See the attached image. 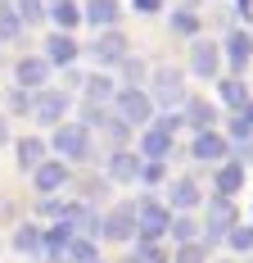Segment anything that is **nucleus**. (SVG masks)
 <instances>
[{"mask_svg":"<svg viewBox=\"0 0 253 263\" xmlns=\"http://www.w3.org/2000/svg\"><path fill=\"white\" fill-rule=\"evenodd\" d=\"M167 222H172V209L163 200H154V195H140L136 200V240L158 245V240L167 236Z\"/></svg>","mask_w":253,"mask_h":263,"instance_id":"1","label":"nucleus"},{"mask_svg":"<svg viewBox=\"0 0 253 263\" xmlns=\"http://www.w3.org/2000/svg\"><path fill=\"white\" fill-rule=\"evenodd\" d=\"M177 127H181V118L177 114H163L154 127H145V136H140V159H163L172 155V136H177Z\"/></svg>","mask_w":253,"mask_h":263,"instance_id":"2","label":"nucleus"},{"mask_svg":"<svg viewBox=\"0 0 253 263\" xmlns=\"http://www.w3.org/2000/svg\"><path fill=\"white\" fill-rule=\"evenodd\" d=\"M113 100H118V118L126 127H145L154 118V100H150V91H140V86H122Z\"/></svg>","mask_w":253,"mask_h":263,"instance_id":"3","label":"nucleus"},{"mask_svg":"<svg viewBox=\"0 0 253 263\" xmlns=\"http://www.w3.org/2000/svg\"><path fill=\"white\" fill-rule=\"evenodd\" d=\"M230 227H235V204H230L226 195H213V200H208V222H203V240H199V245L208 250V245L226 240Z\"/></svg>","mask_w":253,"mask_h":263,"instance_id":"4","label":"nucleus"},{"mask_svg":"<svg viewBox=\"0 0 253 263\" xmlns=\"http://www.w3.org/2000/svg\"><path fill=\"white\" fill-rule=\"evenodd\" d=\"M54 150H59L64 163L86 159L91 155V127H81V123H59V127H54Z\"/></svg>","mask_w":253,"mask_h":263,"instance_id":"5","label":"nucleus"},{"mask_svg":"<svg viewBox=\"0 0 253 263\" xmlns=\"http://www.w3.org/2000/svg\"><path fill=\"white\" fill-rule=\"evenodd\" d=\"M154 105L172 109V105H185L190 96H185V86H181V73L177 68H154Z\"/></svg>","mask_w":253,"mask_h":263,"instance_id":"6","label":"nucleus"},{"mask_svg":"<svg viewBox=\"0 0 253 263\" xmlns=\"http://www.w3.org/2000/svg\"><path fill=\"white\" fill-rule=\"evenodd\" d=\"M68 91H50V86H41L36 96H32V114L41 118V123H50V127H59L64 123V114H68Z\"/></svg>","mask_w":253,"mask_h":263,"instance_id":"7","label":"nucleus"},{"mask_svg":"<svg viewBox=\"0 0 253 263\" xmlns=\"http://www.w3.org/2000/svg\"><path fill=\"white\" fill-rule=\"evenodd\" d=\"M100 236L104 240H131L136 236V204H118L100 218Z\"/></svg>","mask_w":253,"mask_h":263,"instance_id":"8","label":"nucleus"},{"mask_svg":"<svg viewBox=\"0 0 253 263\" xmlns=\"http://www.w3.org/2000/svg\"><path fill=\"white\" fill-rule=\"evenodd\" d=\"M91 59H95V64H104V68H109V64H122V59H126V36L118 32V27L100 32V36L91 41Z\"/></svg>","mask_w":253,"mask_h":263,"instance_id":"9","label":"nucleus"},{"mask_svg":"<svg viewBox=\"0 0 253 263\" xmlns=\"http://www.w3.org/2000/svg\"><path fill=\"white\" fill-rule=\"evenodd\" d=\"M190 73L195 78H217L222 73V46L217 41H195L190 46Z\"/></svg>","mask_w":253,"mask_h":263,"instance_id":"10","label":"nucleus"},{"mask_svg":"<svg viewBox=\"0 0 253 263\" xmlns=\"http://www.w3.org/2000/svg\"><path fill=\"white\" fill-rule=\"evenodd\" d=\"M32 186H36L41 195H54V191H64V186H68V163H64V159H46V163L32 173Z\"/></svg>","mask_w":253,"mask_h":263,"instance_id":"11","label":"nucleus"},{"mask_svg":"<svg viewBox=\"0 0 253 263\" xmlns=\"http://www.w3.org/2000/svg\"><path fill=\"white\" fill-rule=\"evenodd\" d=\"M226 136L222 132H199L195 136V145H190V155L199 159V163H226Z\"/></svg>","mask_w":253,"mask_h":263,"instance_id":"12","label":"nucleus"},{"mask_svg":"<svg viewBox=\"0 0 253 263\" xmlns=\"http://www.w3.org/2000/svg\"><path fill=\"white\" fill-rule=\"evenodd\" d=\"M199 200H203V191H199L195 177H177V182L167 186V209H177V213H190Z\"/></svg>","mask_w":253,"mask_h":263,"instance_id":"13","label":"nucleus"},{"mask_svg":"<svg viewBox=\"0 0 253 263\" xmlns=\"http://www.w3.org/2000/svg\"><path fill=\"white\" fill-rule=\"evenodd\" d=\"M14 78H18V86H23V91H41V86H46V78H50V59L27 54V59H18Z\"/></svg>","mask_w":253,"mask_h":263,"instance_id":"14","label":"nucleus"},{"mask_svg":"<svg viewBox=\"0 0 253 263\" xmlns=\"http://www.w3.org/2000/svg\"><path fill=\"white\" fill-rule=\"evenodd\" d=\"M140 163L145 159L140 155H131V150H113V159H109V182H140Z\"/></svg>","mask_w":253,"mask_h":263,"instance_id":"15","label":"nucleus"},{"mask_svg":"<svg viewBox=\"0 0 253 263\" xmlns=\"http://www.w3.org/2000/svg\"><path fill=\"white\" fill-rule=\"evenodd\" d=\"M222 50H226L230 68H235V73H244V68H249V59H253V36L235 27V32H230L226 41H222Z\"/></svg>","mask_w":253,"mask_h":263,"instance_id":"16","label":"nucleus"},{"mask_svg":"<svg viewBox=\"0 0 253 263\" xmlns=\"http://www.w3.org/2000/svg\"><path fill=\"white\" fill-rule=\"evenodd\" d=\"M14 250H18V254H32V259H46V232H41L36 222H23V227L14 232Z\"/></svg>","mask_w":253,"mask_h":263,"instance_id":"17","label":"nucleus"},{"mask_svg":"<svg viewBox=\"0 0 253 263\" xmlns=\"http://www.w3.org/2000/svg\"><path fill=\"white\" fill-rule=\"evenodd\" d=\"M118 14H122V9H118V0H91V5L81 9V18H86V23H95V32H109V27L118 23Z\"/></svg>","mask_w":253,"mask_h":263,"instance_id":"18","label":"nucleus"},{"mask_svg":"<svg viewBox=\"0 0 253 263\" xmlns=\"http://www.w3.org/2000/svg\"><path fill=\"white\" fill-rule=\"evenodd\" d=\"M185 123H190L195 132H213V123H217V105L190 96V100H185Z\"/></svg>","mask_w":253,"mask_h":263,"instance_id":"19","label":"nucleus"},{"mask_svg":"<svg viewBox=\"0 0 253 263\" xmlns=\"http://www.w3.org/2000/svg\"><path fill=\"white\" fill-rule=\"evenodd\" d=\"M46 54H50V64H64V68H68V64H77V41L73 36H68V32H54L50 41H46Z\"/></svg>","mask_w":253,"mask_h":263,"instance_id":"20","label":"nucleus"},{"mask_svg":"<svg viewBox=\"0 0 253 263\" xmlns=\"http://www.w3.org/2000/svg\"><path fill=\"white\" fill-rule=\"evenodd\" d=\"M240 186H244V163L226 159V163L217 168V195H226V200H230V195H235Z\"/></svg>","mask_w":253,"mask_h":263,"instance_id":"21","label":"nucleus"},{"mask_svg":"<svg viewBox=\"0 0 253 263\" xmlns=\"http://www.w3.org/2000/svg\"><path fill=\"white\" fill-rule=\"evenodd\" d=\"M113 96H118V86H113L109 73H91V78H86V105H104V100H113Z\"/></svg>","mask_w":253,"mask_h":263,"instance_id":"22","label":"nucleus"},{"mask_svg":"<svg viewBox=\"0 0 253 263\" xmlns=\"http://www.w3.org/2000/svg\"><path fill=\"white\" fill-rule=\"evenodd\" d=\"M18 163H23V173H36V168L46 163V141L23 136V141H18Z\"/></svg>","mask_w":253,"mask_h":263,"instance_id":"23","label":"nucleus"},{"mask_svg":"<svg viewBox=\"0 0 253 263\" xmlns=\"http://www.w3.org/2000/svg\"><path fill=\"white\" fill-rule=\"evenodd\" d=\"M167 236L177 240V245H195V240H199V227H195V218H190V213H172Z\"/></svg>","mask_w":253,"mask_h":263,"instance_id":"24","label":"nucleus"},{"mask_svg":"<svg viewBox=\"0 0 253 263\" xmlns=\"http://www.w3.org/2000/svg\"><path fill=\"white\" fill-rule=\"evenodd\" d=\"M50 18H54L59 32H73V27L81 23V9H77L73 0H54V5H50Z\"/></svg>","mask_w":253,"mask_h":263,"instance_id":"25","label":"nucleus"},{"mask_svg":"<svg viewBox=\"0 0 253 263\" xmlns=\"http://www.w3.org/2000/svg\"><path fill=\"white\" fill-rule=\"evenodd\" d=\"M167 23H172L177 36H199V14H195V9H172Z\"/></svg>","mask_w":253,"mask_h":263,"instance_id":"26","label":"nucleus"},{"mask_svg":"<svg viewBox=\"0 0 253 263\" xmlns=\"http://www.w3.org/2000/svg\"><path fill=\"white\" fill-rule=\"evenodd\" d=\"M222 100H226L230 109H244V105H249V86H244L240 78H226V82H222Z\"/></svg>","mask_w":253,"mask_h":263,"instance_id":"27","label":"nucleus"},{"mask_svg":"<svg viewBox=\"0 0 253 263\" xmlns=\"http://www.w3.org/2000/svg\"><path fill=\"white\" fill-rule=\"evenodd\" d=\"M95 254H100V250H95V240L73 236V245H68V254H64V259H68V263H95Z\"/></svg>","mask_w":253,"mask_h":263,"instance_id":"28","label":"nucleus"},{"mask_svg":"<svg viewBox=\"0 0 253 263\" xmlns=\"http://www.w3.org/2000/svg\"><path fill=\"white\" fill-rule=\"evenodd\" d=\"M126 263H167V254H163V245L136 240V250H131V259H126Z\"/></svg>","mask_w":253,"mask_h":263,"instance_id":"29","label":"nucleus"},{"mask_svg":"<svg viewBox=\"0 0 253 263\" xmlns=\"http://www.w3.org/2000/svg\"><path fill=\"white\" fill-rule=\"evenodd\" d=\"M100 127H104V136H109V141H113L118 150H122V145H126V132H131V127H126V123H122V118H118V114H109V118H104Z\"/></svg>","mask_w":253,"mask_h":263,"instance_id":"30","label":"nucleus"},{"mask_svg":"<svg viewBox=\"0 0 253 263\" xmlns=\"http://www.w3.org/2000/svg\"><path fill=\"white\" fill-rule=\"evenodd\" d=\"M226 240H230V250H240V254H249V250H253V227H249V222H244V227L235 222Z\"/></svg>","mask_w":253,"mask_h":263,"instance_id":"31","label":"nucleus"},{"mask_svg":"<svg viewBox=\"0 0 253 263\" xmlns=\"http://www.w3.org/2000/svg\"><path fill=\"white\" fill-rule=\"evenodd\" d=\"M14 14H18V23H36L46 14V5L41 0H14Z\"/></svg>","mask_w":253,"mask_h":263,"instance_id":"32","label":"nucleus"},{"mask_svg":"<svg viewBox=\"0 0 253 263\" xmlns=\"http://www.w3.org/2000/svg\"><path fill=\"white\" fill-rule=\"evenodd\" d=\"M208 259V250H203L199 240L195 245H177V254H172V263H203Z\"/></svg>","mask_w":253,"mask_h":263,"instance_id":"33","label":"nucleus"},{"mask_svg":"<svg viewBox=\"0 0 253 263\" xmlns=\"http://www.w3.org/2000/svg\"><path fill=\"white\" fill-rule=\"evenodd\" d=\"M163 177H167V168H163V163H158V159H145V163H140V182H145V186H154V182H163Z\"/></svg>","mask_w":253,"mask_h":263,"instance_id":"34","label":"nucleus"},{"mask_svg":"<svg viewBox=\"0 0 253 263\" xmlns=\"http://www.w3.org/2000/svg\"><path fill=\"white\" fill-rule=\"evenodd\" d=\"M122 73H126V82H131V86H140V78H145L150 68H145V59H122Z\"/></svg>","mask_w":253,"mask_h":263,"instance_id":"35","label":"nucleus"},{"mask_svg":"<svg viewBox=\"0 0 253 263\" xmlns=\"http://www.w3.org/2000/svg\"><path fill=\"white\" fill-rule=\"evenodd\" d=\"M18 14H14V9H0V36H18Z\"/></svg>","mask_w":253,"mask_h":263,"instance_id":"36","label":"nucleus"},{"mask_svg":"<svg viewBox=\"0 0 253 263\" xmlns=\"http://www.w3.org/2000/svg\"><path fill=\"white\" fill-rule=\"evenodd\" d=\"M9 109H14V114H32V91H23V86H18V91L9 96Z\"/></svg>","mask_w":253,"mask_h":263,"instance_id":"37","label":"nucleus"},{"mask_svg":"<svg viewBox=\"0 0 253 263\" xmlns=\"http://www.w3.org/2000/svg\"><path fill=\"white\" fill-rule=\"evenodd\" d=\"M131 5H136L140 14H158V9H163V0H131Z\"/></svg>","mask_w":253,"mask_h":263,"instance_id":"38","label":"nucleus"},{"mask_svg":"<svg viewBox=\"0 0 253 263\" xmlns=\"http://www.w3.org/2000/svg\"><path fill=\"white\" fill-rule=\"evenodd\" d=\"M240 118H244V123H249V127H253V100H249V105H244V109H240Z\"/></svg>","mask_w":253,"mask_h":263,"instance_id":"39","label":"nucleus"},{"mask_svg":"<svg viewBox=\"0 0 253 263\" xmlns=\"http://www.w3.org/2000/svg\"><path fill=\"white\" fill-rule=\"evenodd\" d=\"M9 141V123H5V114H0V145Z\"/></svg>","mask_w":253,"mask_h":263,"instance_id":"40","label":"nucleus"},{"mask_svg":"<svg viewBox=\"0 0 253 263\" xmlns=\"http://www.w3.org/2000/svg\"><path fill=\"white\" fill-rule=\"evenodd\" d=\"M46 263H68V259H46Z\"/></svg>","mask_w":253,"mask_h":263,"instance_id":"41","label":"nucleus"},{"mask_svg":"<svg viewBox=\"0 0 253 263\" xmlns=\"http://www.w3.org/2000/svg\"><path fill=\"white\" fill-rule=\"evenodd\" d=\"M240 5H249V0H240Z\"/></svg>","mask_w":253,"mask_h":263,"instance_id":"42","label":"nucleus"},{"mask_svg":"<svg viewBox=\"0 0 253 263\" xmlns=\"http://www.w3.org/2000/svg\"><path fill=\"white\" fill-rule=\"evenodd\" d=\"M95 263H100V259H95Z\"/></svg>","mask_w":253,"mask_h":263,"instance_id":"43","label":"nucleus"}]
</instances>
